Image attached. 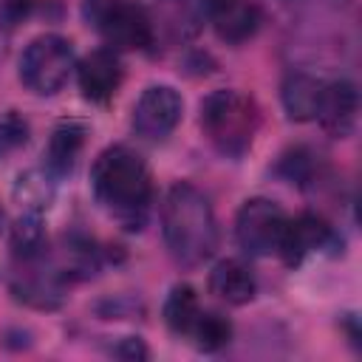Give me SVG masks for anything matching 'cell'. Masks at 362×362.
Segmentation results:
<instances>
[{
	"instance_id": "6da1fadb",
	"label": "cell",
	"mask_w": 362,
	"mask_h": 362,
	"mask_svg": "<svg viewBox=\"0 0 362 362\" xmlns=\"http://www.w3.org/2000/svg\"><path fill=\"white\" fill-rule=\"evenodd\" d=\"M90 189L96 204H102L124 229L136 232L144 226L153 181L139 153L124 144L102 150L90 167Z\"/></svg>"
},
{
	"instance_id": "7a4b0ae2",
	"label": "cell",
	"mask_w": 362,
	"mask_h": 362,
	"mask_svg": "<svg viewBox=\"0 0 362 362\" xmlns=\"http://www.w3.org/2000/svg\"><path fill=\"white\" fill-rule=\"evenodd\" d=\"M161 232L173 260L181 266H201L218 249L212 204L189 181H178L167 189L161 206Z\"/></svg>"
},
{
	"instance_id": "3957f363",
	"label": "cell",
	"mask_w": 362,
	"mask_h": 362,
	"mask_svg": "<svg viewBox=\"0 0 362 362\" xmlns=\"http://www.w3.org/2000/svg\"><path fill=\"white\" fill-rule=\"evenodd\" d=\"M257 124L260 110L255 99L235 88L212 90L201 102V127L223 156H243L257 133Z\"/></svg>"
},
{
	"instance_id": "277c9868",
	"label": "cell",
	"mask_w": 362,
	"mask_h": 362,
	"mask_svg": "<svg viewBox=\"0 0 362 362\" xmlns=\"http://www.w3.org/2000/svg\"><path fill=\"white\" fill-rule=\"evenodd\" d=\"M74 68H76L74 45L59 34L34 37L20 57V79L37 96L59 93Z\"/></svg>"
},
{
	"instance_id": "5b68a950",
	"label": "cell",
	"mask_w": 362,
	"mask_h": 362,
	"mask_svg": "<svg viewBox=\"0 0 362 362\" xmlns=\"http://www.w3.org/2000/svg\"><path fill=\"white\" fill-rule=\"evenodd\" d=\"M286 223H288V215L283 212L280 204H274L272 198H249V201H243V206L238 209V218H235L238 246L249 257L277 255Z\"/></svg>"
},
{
	"instance_id": "8992f818",
	"label": "cell",
	"mask_w": 362,
	"mask_h": 362,
	"mask_svg": "<svg viewBox=\"0 0 362 362\" xmlns=\"http://www.w3.org/2000/svg\"><path fill=\"white\" fill-rule=\"evenodd\" d=\"M184 113V99L170 85H150L133 107V130L144 139H164L175 130Z\"/></svg>"
},
{
	"instance_id": "52a82bcc",
	"label": "cell",
	"mask_w": 362,
	"mask_h": 362,
	"mask_svg": "<svg viewBox=\"0 0 362 362\" xmlns=\"http://www.w3.org/2000/svg\"><path fill=\"white\" fill-rule=\"evenodd\" d=\"M96 28L102 31V37L107 40V45L122 48V51H139L147 48L153 42V28L147 14L139 6L130 3H119L110 0L96 17H93Z\"/></svg>"
},
{
	"instance_id": "ba28073f",
	"label": "cell",
	"mask_w": 362,
	"mask_h": 362,
	"mask_svg": "<svg viewBox=\"0 0 362 362\" xmlns=\"http://www.w3.org/2000/svg\"><path fill=\"white\" fill-rule=\"evenodd\" d=\"M337 246H342V240L337 238V232L322 218L305 212V215H300V218H294V221L286 223V232H283V240H280L277 255L288 266H300L308 255L334 252Z\"/></svg>"
},
{
	"instance_id": "9c48e42d",
	"label": "cell",
	"mask_w": 362,
	"mask_h": 362,
	"mask_svg": "<svg viewBox=\"0 0 362 362\" xmlns=\"http://www.w3.org/2000/svg\"><path fill=\"white\" fill-rule=\"evenodd\" d=\"M76 82L88 102H107L122 85V62L110 48L90 51L76 65Z\"/></svg>"
},
{
	"instance_id": "30bf717a",
	"label": "cell",
	"mask_w": 362,
	"mask_h": 362,
	"mask_svg": "<svg viewBox=\"0 0 362 362\" xmlns=\"http://www.w3.org/2000/svg\"><path fill=\"white\" fill-rule=\"evenodd\" d=\"M356 110H359V93L354 88V82L348 79H339V82H331L325 85V93H322V102H320V124L331 133V136H348L356 124Z\"/></svg>"
},
{
	"instance_id": "8fae6325",
	"label": "cell",
	"mask_w": 362,
	"mask_h": 362,
	"mask_svg": "<svg viewBox=\"0 0 362 362\" xmlns=\"http://www.w3.org/2000/svg\"><path fill=\"white\" fill-rule=\"evenodd\" d=\"M209 291L223 300L226 305H246L255 300L257 294V280L252 274V269L238 260V257H226L218 260L209 272Z\"/></svg>"
},
{
	"instance_id": "7c38bea8",
	"label": "cell",
	"mask_w": 362,
	"mask_h": 362,
	"mask_svg": "<svg viewBox=\"0 0 362 362\" xmlns=\"http://www.w3.org/2000/svg\"><path fill=\"white\" fill-rule=\"evenodd\" d=\"M215 34L226 42H246L260 25V11L249 0H209Z\"/></svg>"
},
{
	"instance_id": "4fadbf2b",
	"label": "cell",
	"mask_w": 362,
	"mask_h": 362,
	"mask_svg": "<svg viewBox=\"0 0 362 362\" xmlns=\"http://www.w3.org/2000/svg\"><path fill=\"white\" fill-rule=\"evenodd\" d=\"M325 93V82L311 74H288L280 85V102L291 122H311L320 113V102Z\"/></svg>"
},
{
	"instance_id": "5bb4252c",
	"label": "cell",
	"mask_w": 362,
	"mask_h": 362,
	"mask_svg": "<svg viewBox=\"0 0 362 362\" xmlns=\"http://www.w3.org/2000/svg\"><path fill=\"white\" fill-rule=\"evenodd\" d=\"M85 144V124L82 122H62L54 127L48 147H45V170L54 178L71 175L76 167V158Z\"/></svg>"
},
{
	"instance_id": "9a60e30c",
	"label": "cell",
	"mask_w": 362,
	"mask_h": 362,
	"mask_svg": "<svg viewBox=\"0 0 362 362\" xmlns=\"http://www.w3.org/2000/svg\"><path fill=\"white\" fill-rule=\"evenodd\" d=\"M161 314H164V322H167L170 331H175V334H189L192 325H195V320H198V314H201L195 288L187 286V283L173 286L170 294H167V300H164Z\"/></svg>"
},
{
	"instance_id": "2e32d148",
	"label": "cell",
	"mask_w": 362,
	"mask_h": 362,
	"mask_svg": "<svg viewBox=\"0 0 362 362\" xmlns=\"http://www.w3.org/2000/svg\"><path fill=\"white\" fill-rule=\"evenodd\" d=\"M54 175L42 167V170H28L17 178L14 184V201L25 209V212H45L54 201Z\"/></svg>"
},
{
	"instance_id": "e0dca14e",
	"label": "cell",
	"mask_w": 362,
	"mask_h": 362,
	"mask_svg": "<svg viewBox=\"0 0 362 362\" xmlns=\"http://www.w3.org/2000/svg\"><path fill=\"white\" fill-rule=\"evenodd\" d=\"M45 249V226H42V212H25L14 221L11 226V252L23 260L37 257Z\"/></svg>"
},
{
	"instance_id": "ac0fdd59",
	"label": "cell",
	"mask_w": 362,
	"mask_h": 362,
	"mask_svg": "<svg viewBox=\"0 0 362 362\" xmlns=\"http://www.w3.org/2000/svg\"><path fill=\"white\" fill-rule=\"evenodd\" d=\"M189 334L195 337V348L198 351L215 354V351H221V348L229 345V339H232V322L223 314H218V311H201Z\"/></svg>"
},
{
	"instance_id": "d6986e66",
	"label": "cell",
	"mask_w": 362,
	"mask_h": 362,
	"mask_svg": "<svg viewBox=\"0 0 362 362\" xmlns=\"http://www.w3.org/2000/svg\"><path fill=\"white\" fill-rule=\"evenodd\" d=\"M14 297L31 308H57L62 303V294L59 288L51 283V280H40V277H25V280H17L11 286Z\"/></svg>"
},
{
	"instance_id": "ffe728a7",
	"label": "cell",
	"mask_w": 362,
	"mask_h": 362,
	"mask_svg": "<svg viewBox=\"0 0 362 362\" xmlns=\"http://www.w3.org/2000/svg\"><path fill=\"white\" fill-rule=\"evenodd\" d=\"M25 141H28V122L14 110L0 113V156L23 147Z\"/></svg>"
},
{
	"instance_id": "44dd1931",
	"label": "cell",
	"mask_w": 362,
	"mask_h": 362,
	"mask_svg": "<svg viewBox=\"0 0 362 362\" xmlns=\"http://www.w3.org/2000/svg\"><path fill=\"white\" fill-rule=\"evenodd\" d=\"M116 356H122V359H147L150 356V351H147V345L139 339V337H124L119 345H116V351H113Z\"/></svg>"
},
{
	"instance_id": "7402d4cb",
	"label": "cell",
	"mask_w": 362,
	"mask_h": 362,
	"mask_svg": "<svg viewBox=\"0 0 362 362\" xmlns=\"http://www.w3.org/2000/svg\"><path fill=\"white\" fill-rule=\"evenodd\" d=\"M28 6H31V0H6L3 11H6V17H8V20H14V17L25 14V11H28Z\"/></svg>"
},
{
	"instance_id": "603a6c76",
	"label": "cell",
	"mask_w": 362,
	"mask_h": 362,
	"mask_svg": "<svg viewBox=\"0 0 362 362\" xmlns=\"http://www.w3.org/2000/svg\"><path fill=\"white\" fill-rule=\"evenodd\" d=\"M6 51H8V17L0 8V59L6 57Z\"/></svg>"
},
{
	"instance_id": "cb8c5ba5",
	"label": "cell",
	"mask_w": 362,
	"mask_h": 362,
	"mask_svg": "<svg viewBox=\"0 0 362 362\" xmlns=\"http://www.w3.org/2000/svg\"><path fill=\"white\" fill-rule=\"evenodd\" d=\"M0 221H3V212H0Z\"/></svg>"
}]
</instances>
